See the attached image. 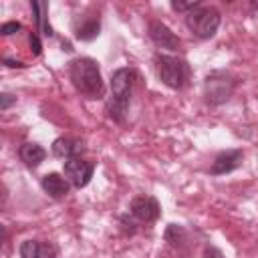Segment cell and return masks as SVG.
Here are the masks:
<instances>
[{"label":"cell","mask_w":258,"mask_h":258,"mask_svg":"<svg viewBox=\"0 0 258 258\" xmlns=\"http://www.w3.org/2000/svg\"><path fill=\"white\" fill-rule=\"evenodd\" d=\"M99 30H101V22H99L97 18L85 20V22L77 28V38H81V40H93L95 36H99Z\"/></svg>","instance_id":"5bb4252c"},{"label":"cell","mask_w":258,"mask_h":258,"mask_svg":"<svg viewBox=\"0 0 258 258\" xmlns=\"http://www.w3.org/2000/svg\"><path fill=\"white\" fill-rule=\"evenodd\" d=\"M135 81V71L133 69H117L111 75V99L107 105L109 117L115 123H123L127 117V107L131 101V89Z\"/></svg>","instance_id":"7a4b0ae2"},{"label":"cell","mask_w":258,"mask_h":258,"mask_svg":"<svg viewBox=\"0 0 258 258\" xmlns=\"http://www.w3.org/2000/svg\"><path fill=\"white\" fill-rule=\"evenodd\" d=\"M12 103H16V97H12V95H8V93H2V95H0V111H6Z\"/></svg>","instance_id":"d6986e66"},{"label":"cell","mask_w":258,"mask_h":258,"mask_svg":"<svg viewBox=\"0 0 258 258\" xmlns=\"http://www.w3.org/2000/svg\"><path fill=\"white\" fill-rule=\"evenodd\" d=\"M79 151H81V145H79L77 141L69 139V137H58V139H54V143H52V153H54L56 157L64 159V161L77 157Z\"/></svg>","instance_id":"4fadbf2b"},{"label":"cell","mask_w":258,"mask_h":258,"mask_svg":"<svg viewBox=\"0 0 258 258\" xmlns=\"http://www.w3.org/2000/svg\"><path fill=\"white\" fill-rule=\"evenodd\" d=\"M20 258H56V248L50 242L24 240L20 244Z\"/></svg>","instance_id":"30bf717a"},{"label":"cell","mask_w":258,"mask_h":258,"mask_svg":"<svg viewBox=\"0 0 258 258\" xmlns=\"http://www.w3.org/2000/svg\"><path fill=\"white\" fill-rule=\"evenodd\" d=\"M20 28H22V24L12 20V22H4V24H2V28H0V32H2L4 36H8V34H14V32H18Z\"/></svg>","instance_id":"e0dca14e"},{"label":"cell","mask_w":258,"mask_h":258,"mask_svg":"<svg viewBox=\"0 0 258 258\" xmlns=\"http://www.w3.org/2000/svg\"><path fill=\"white\" fill-rule=\"evenodd\" d=\"M165 238H167V242L171 246H179L183 242V238H185V230L181 226H177V224H169L167 230H165Z\"/></svg>","instance_id":"9a60e30c"},{"label":"cell","mask_w":258,"mask_h":258,"mask_svg":"<svg viewBox=\"0 0 258 258\" xmlns=\"http://www.w3.org/2000/svg\"><path fill=\"white\" fill-rule=\"evenodd\" d=\"M242 159H244V151H242V149H228V151H222V153L214 159V163H212V167H210V173H214V175L230 173V171H234L236 167L242 165Z\"/></svg>","instance_id":"9c48e42d"},{"label":"cell","mask_w":258,"mask_h":258,"mask_svg":"<svg viewBox=\"0 0 258 258\" xmlns=\"http://www.w3.org/2000/svg\"><path fill=\"white\" fill-rule=\"evenodd\" d=\"M155 62V71L157 77L163 85H167L169 89H183L189 81V67L183 58L173 56V54H161L157 52L153 56Z\"/></svg>","instance_id":"3957f363"},{"label":"cell","mask_w":258,"mask_h":258,"mask_svg":"<svg viewBox=\"0 0 258 258\" xmlns=\"http://www.w3.org/2000/svg\"><path fill=\"white\" fill-rule=\"evenodd\" d=\"M236 85H238V81L232 73L212 71L204 81V97L210 105H222L232 97Z\"/></svg>","instance_id":"277c9868"},{"label":"cell","mask_w":258,"mask_h":258,"mask_svg":"<svg viewBox=\"0 0 258 258\" xmlns=\"http://www.w3.org/2000/svg\"><path fill=\"white\" fill-rule=\"evenodd\" d=\"M185 26L198 38H212L220 26V12L214 6H198L185 14Z\"/></svg>","instance_id":"5b68a950"},{"label":"cell","mask_w":258,"mask_h":258,"mask_svg":"<svg viewBox=\"0 0 258 258\" xmlns=\"http://www.w3.org/2000/svg\"><path fill=\"white\" fill-rule=\"evenodd\" d=\"M69 77L75 89L91 99L103 97V79L99 71V62L89 58V56H79L69 62Z\"/></svg>","instance_id":"6da1fadb"},{"label":"cell","mask_w":258,"mask_h":258,"mask_svg":"<svg viewBox=\"0 0 258 258\" xmlns=\"http://www.w3.org/2000/svg\"><path fill=\"white\" fill-rule=\"evenodd\" d=\"M18 155H20V159H22L28 167H36V165H40V163L44 161L46 151H44L38 143H24V145L20 147Z\"/></svg>","instance_id":"7c38bea8"},{"label":"cell","mask_w":258,"mask_h":258,"mask_svg":"<svg viewBox=\"0 0 258 258\" xmlns=\"http://www.w3.org/2000/svg\"><path fill=\"white\" fill-rule=\"evenodd\" d=\"M198 6H202V2L200 0H189V2H179V0H173L171 2V8L173 10H179V12H191V10H196Z\"/></svg>","instance_id":"2e32d148"},{"label":"cell","mask_w":258,"mask_h":258,"mask_svg":"<svg viewBox=\"0 0 258 258\" xmlns=\"http://www.w3.org/2000/svg\"><path fill=\"white\" fill-rule=\"evenodd\" d=\"M93 171H95L93 161H87V159H81V157H73V159L64 161V175L75 187H85L91 181Z\"/></svg>","instance_id":"8992f818"},{"label":"cell","mask_w":258,"mask_h":258,"mask_svg":"<svg viewBox=\"0 0 258 258\" xmlns=\"http://www.w3.org/2000/svg\"><path fill=\"white\" fill-rule=\"evenodd\" d=\"M30 50H32V54H40L42 52V44H40V40H38V34L36 32H32L30 34Z\"/></svg>","instance_id":"ac0fdd59"},{"label":"cell","mask_w":258,"mask_h":258,"mask_svg":"<svg viewBox=\"0 0 258 258\" xmlns=\"http://www.w3.org/2000/svg\"><path fill=\"white\" fill-rule=\"evenodd\" d=\"M149 38L153 40L155 46L159 48H165V50H177L181 40L159 20H151L149 22Z\"/></svg>","instance_id":"ba28073f"},{"label":"cell","mask_w":258,"mask_h":258,"mask_svg":"<svg viewBox=\"0 0 258 258\" xmlns=\"http://www.w3.org/2000/svg\"><path fill=\"white\" fill-rule=\"evenodd\" d=\"M42 189L50 196V198H64L67 194H69V179L67 177H62L60 173H46L44 177H42Z\"/></svg>","instance_id":"8fae6325"},{"label":"cell","mask_w":258,"mask_h":258,"mask_svg":"<svg viewBox=\"0 0 258 258\" xmlns=\"http://www.w3.org/2000/svg\"><path fill=\"white\" fill-rule=\"evenodd\" d=\"M129 210H131V216L141 220V222H155L159 218V204L151 196H137V198H133Z\"/></svg>","instance_id":"52a82bcc"},{"label":"cell","mask_w":258,"mask_h":258,"mask_svg":"<svg viewBox=\"0 0 258 258\" xmlns=\"http://www.w3.org/2000/svg\"><path fill=\"white\" fill-rule=\"evenodd\" d=\"M4 62H6V67H18V69L24 67V62H20V60H8V58H6Z\"/></svg>","instance_id":"44dd1931"},{"label":"cell","mask_w":258,"mask_h":258,"mask_svg":"<svg viewBox=\"0 0 258 258\" xmlns=\"http://www.w3.org/2000/svg\"><path fill=\"white\" fill-rule=\"evenodd\" d=\"M206 258H224V256H222V252L218 248L210 246V248H206Z\"/></svg>","instance_id":"ffe728a7"}]
</instances>
